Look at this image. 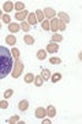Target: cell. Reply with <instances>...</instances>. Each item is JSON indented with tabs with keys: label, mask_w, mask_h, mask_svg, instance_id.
<instances>
[{
	"label": "cell",
	"mask_w": 82,
	"mask_h": 124,
	"mask_svg": "<svg viewBox=\"0 0 82 124\" xmlns=\"http://www.w3.org/2000/svg\"><path fill=\"white\" fill-rule=\"evenodd\" d=\"M14 66V61H13V55L11 51L0 46V79L7 77L8 73H11Z\"/></svg>",
	"instance_id": "6da1fadb"
},
{
	"label": "cell",
	"mask_w": 82,
	"mask_h": 124,
	"mask_svg": "<svg viewBox=\"0 0 82 124\" xmlns=\"http://www.w3.org/2000/svg\"><path fill=\"white\" fill-rule=\"evenodd\" d=\"M23 68H25L23 62H21L19 59H17V61H15V63H14V66H13V77H14V79H18V77L22 75Z\"/></svg>",
	"instance_id": "7a4b0ae2"
},
{
	"label": "cell",
	"mask_w": 82,
	"mask_h": 124,
	"mask_svg": "<svg viewBox=\"0 0 82 124\" xmlns=\"http://www.w3.org/2000/svg\"><path fill=\"white\" fill-rule=\"evenodd\" d=\"M49 31H52L53 33L57 32V18H52L49 21Z\"/></svg>",
	"instance_id": "3957f363"
},
{
	"label": "cell",
	"mask_w": 82,
	"mask_h": 124,
	"mask_svg": "<svg viewBox=\"0 0 82 124\" xmlns=\"http://www.w3.org/2000/svg\"><path fill=\"white\" fill-rule=\"evenodd\" d=\"M45 116H47V109H44V108H37V109H36V117L44 119Z\"/></svg>",
	"instance_id": "277c9868"
},
{
	"label": "cell",
	"mask_w": 82,
	"mask_h": 124,
	"mask_svg": "<svg viewBox=\"0 0 82 124\" xmlns=\"http://www.w3.org/2000/svg\"><path fill=\"white\" fill-rule=\"evenodd\" d=\"M27 23L29 25H33V26L37 23V18H36L34 13H29V15H27Z\"/></svg>",
	"instance_id": "5b68a950"
},
{
	"label": "cell",
	"mask_w": 82,
	"mask_h": 124,
	"mask_svg": "<svg viewBox=\"0 0 82 124\" xmlns=\"http://www.w3.org/2000/svg\"><path fill=\"white\" fill-rule=\"evenodd\" d=\"M27 15H29V13H27L26 10H23V11H19V13L15 14V18H17L18 21H22V22H23V19H25Z\"/></svg>",
	"instance_id": "8992f818"
},
{
	"label": "cell",
	"mask_w": 82,
	"mask_h": 124,
	"mask_svg": "<svg viewBox=\"0 0 82 124\" xmlns=\"http://www.w3.org/2000/svg\"><path fill=\"white\" fill-rule=\"evenodd\" d=\"M56 51H59V46L56 43H51L47 46V53H56Z\"/></svg>",
	"instance_id": "52a82bcc"
},
{
	"label": "cell",
	"mask_w": 82,
	"mask_h": 124,
	"mask_svg": "<svg viewBox=\"0 0 82 124\" xmlns=\"http://www.w3.org/2000/svg\"><path fill=\"white\" fill-rule=\"evenodd\" d=\"M43 13H44V15H45L47 18H53V17H55V10L51 8V7H47Z\"/></svg>",
	"instance_id": "ba28073f"
},
{
	"label": "cell",
	"mask_w": 82,
	"mask_h": 124,
	"mask_svg": "<svg viewBox=\"0 0 82 124\" xmlns=\"http://www.w3.org/2000/svg\"><path fill=\"white\" fill-rule=\"evenodd\" d=\"M57 15H59V19H60V21H63V22H64L66 25H67V23L70 22V17H69V14H66V13H63V11H62V13H59Z\"/></svg>",
	"instance_id": "9c48e42d"
},
{
	"label": "cell",
	"mask_w": 82,
	"mask_h": 124,
	"mask_svg": "<svg viewBox=\"0 0 82 124\" xmlns=\"http://www.w3.org/2000/svg\"><path fill=\"white\" fill-rule=\"evenodd\" d=\"M19 29H21V28H19V25H18V23H15V22L8 23V31L11 32V33H17Z\"/></svg>",
	"instance_id": "30bf717a"
},
{
	"label": "cell",
	"mask_w": 82,
	"mask_h": 124,
	"mask_svg": "<svg viewBox=\"0 0 82 124\" xmlns=\"http://www.w3.org/2000/svg\"><path fill=\"white\" fill-rule=\"evenodd\" d=\"M47 116L48 117H55L56 116V109H55V106H48L47 108Z\"/></svg>",
	"instance_id": "8fae6325"
},
{
	"label": "cell",
	"mask_w": 82,
	"mask_h": 124,
	"mask_svg": "<svg viewBox=\"0 0 82 124\" xmlns=\"http://www.w3.org/2000/svg\"><path fill=\"white\" fill-rule=\"evenodd\" d=\"M19 110H22V112H25V110H27V108H29V102L26 101V99H22L21 102H19Z\"/></svg>",
	"instance_id": "7c38bea8"
},
{
	"label": "cell",
	"mask_w": 82,
	"mask_h": 124,
	"mask_svg": "<svg viewBox=\"0 0 82 124\" xmlns=\"http://www.w3.org/2000/svg\"><path fill=\"white\" fill-rule=\"evenodd\" d=\"M13 8H14V3L13 1H6L4 4H3V10H4L6 13H10Z\"/></svg>",
	"instance_id": "4fadbf2b"
},
{
	"label": "cell",
	"mask_w": 82,
	"mask_h": 124,
	"mask_svg": "<svg viewBox=\"0 0 82 124\" xmlns=\"http://www.w3.org/2000/svg\"><path fill=\"white\" fill-rule=\"evenodd\" d=\"M23 40H25V43L27 46H33L34 44V39H33V36H30V35H26L25 37H23Z\"/></svg>",
	"instance_id": "5bb4252c"
},
{
	"label": "cell",
	"mask_w": 82,
	"mask_h": 124,
	"mask_svg": "<svg viewBox=\"0 0 82 124\" xmlns=\"http://www.w3.org/2000/svg\"><path fill=\"white\" fill-rule=\"evenodd\" d=\"M62 40H63V36L62 35H59V33H53V35H52V41H53V43H60Z\"/></svg>",
	"instance_id": "9a60e30c"
},
{
	"label": "cell",
	"mask_w": 82,
	"mask_h": 124,
	"mask_svg": "<svg viewBox=\"0 0 82 124\" xmlns=\"http://www.w3.org/2000/svg\"><path fill=\"white\" fill-rule=\"evenodd\" d=\"M36 18H37V22H43L44 21V13H43V10H37V11H36Z\"/></svg>",
	"instance_id": "2e32d148"
},
{
	"label": "cell",
	"mask_w": 82,
	"mask_h": 124,
	"mask_svg": "<svg viewBox=\"0 0 82 124\" xmlns=\"http://www.w3.org/2000/svg\"><path fill=\"white\" fill-rule=\"evenodd\" d=\"M6 41H7V44H10V46H14L15 43H17V39L14 37L13 35H8L7 37H6Z\"/></svg>",
	"instance_id": "e0dca14e"
},
{
	"label": "cell",
	"mask_w": 82,
	"mask_h": 124,
	"mask_svg": "<svg viewBox=\"0 0 82 124\" xmlns=\"http://www.w3.org/2000/svg\"><path fill=\"white\" fill-rule=\"evenodd\" d=\"M41 77H43L44 81H47V80H49V77H51V72L48 70V69H44L43 73H41Z\"/></svg>",
	"instance_id": "ac0fdd59"
},
{
	"label": "cell",
	"mask_w": 82,
	"mask_h": 124,
	"mask_svg": "<svg viewBox=\"0 0 82 124\" xmlns=\"http://www.w3.org/2000/svg\"><path fill=\"white\" fill-rule=\"evenodd\" d=\"M14 8L18 10V13H19V11H23V10H25V4H23L22 1H18V3L14 4Z\"/></svg>",
	"instance_id": "d6986e66"
},
{
	"label": "cell",
	"mask_w": 82,
	"mask_h": 124,
	"mask_svg": "<svg viewBox=\"0 0 82 124\" xmlns=\"http://www.w3.org/2000/svg\"><path fill=\"white\" fill-rule=\"evenodd\" d=\"M49 79L52 80V83H56V81H59V80L62 79V73H53Z\"/></svg>",
	"instance_id": "ffe728a7"
},
{
	"label": "cell",
	"mask_w": 82,
	"mask_h": 124,
	"mask_svg": "<svg viewBox=\"0 0 82 124\" xmlns=\"http://www.w3.org/2000/svg\"><path fill=\"white\" fill-rule=\"evenodd\" d=\"M23 80H25V83H33L34 76H33V73H27V75L23 77Z\"/></svg>",
	"instance_id": "44dd1931"
},
{
	"label": "cell",
	"mask_w": 82,
	"mask_h": 124,
	"mask_svg": "<svg viewBox=\"0 0 82 124\" xmlns=\"http://www.w3.org/2000/svg\"><path fill=\"white\" fill-rule=\"evenodd\" d=\"M37 58L38 59H45L47 58V51H44V50H40V51H37Z\"/></svg>",
	"instance_id": "7402d4cb"
},
{
	"label": "cell",
	"mask_w": 82,
	"mask_h": 124,
	"mask_svg": "<svg viewBox=\"0 0 82 124\" xmlns=\"http://www.w3.org/2000/svg\"><path fill=\"white\" fill-rule=\"evenodd\" d=\"M43 77H41V76H36L34 77V85H37V87H41V85H43Z\"/></svg>",
	"instance_id": "603a6c76"
},
{
	"label": "cell",
	"mask_w": 82,
	"mask_h": 124,
	"mask_svg": "<svg viewBox=\"0 0 82 124\" xmlns=\"http://www.w3.org/2000/svg\"><path fill=\"white\" fill-rule=\"evenodd\" d=\"M57 31H66V23L60 19H57Z\"/></svg>",
	"instance_id": "cb8c5ba5"
},
{
	"label": "cell",
	"mask_w": 82,
	"mask_h": 124,
	"mask_svg": "<svg viewBox=\"0 0 82 124\" xmlns=\"http://www.w3.org/2000/svg\"><path fill=\"white\" fill-rule=\"evenodd\" d=\"M11 55H13V58H15V61L19 59V50H18V48H13V50H11Z\"/></svg>",
	"instance_id": "d4e9b609"
},
{
	"label": "cell",
	"mask_w": 82,
	"mask_h": 124,
	"mask_svg": "<svg viewBox=\"0 0 82 124\" xmlns=\"http://www.w3.org/2000/svg\"><path fill=\"white\" fill-rule=\"evenodd\" d=\"M19 28H21L22 31H25V32L30 31V25H29L27 22H22V25H19Z\"/></svg>",
	"instance_id": "484cf974"
},
{
	"label": "cell",
	"mask_w": 82,
	"mask_h": 124,
	"mask_svg": "<svg viewBox=\"0 0 82 124\" xmlns=\"http://www.w3.org/2000/svg\"><path fill=\"white\" fill-rule=\"evenodd\" d=\"M19 121V117L18 116H13V117H10L8 120H7V123H10V124H15V123H18Z\"/></svg>",
	"instance_id": "4316f807"
},
{
	"label": "cell",
	"mask_w": 82,
	"mask_h": 124,
	"mask_svg": "<svg viewBox=\"0 0 82 124\" xmlns=\"http://www.w3.org/2000/svg\"><path fill=\"white\" fill-rule=\"evenodd\" d=\"M13 94H14V91H13L11 88L6 90V91H4V98H6V99H8V98H11V97H13Z\"/></svg>",
	"instance_id": "83f0119b"
},
{
	"label": "cell",
	"mask_w": 82,
	"mask_h": 124,
	"mask_svg": "<svg viewBox=\"0 0 82 124\" xmlns=\"http://www.w3.org/2000/svg\"><path fill=\"white\" fill-rule=\"evenodd\" d=\"M49 62H51L52 65H59V63L62 62V59H60V58H55V57H53V58L49 59Z\"/></svg>",
	"instance_id": "f1b7e54d"
},
{
	"label": "cell",
	"mask_w": 82,
	"mask_h": 124,
	"mask_svg": "<svg viewBox=\"0 0 82 124\" xmlns=\"http://www.w3.org/2000/svg\"><path fill=\"white\" fill-rule=\"evenodd\" d=\"M3 22H4V23H11V17H10L8 14L3 15Z\"/></svg>",
	"instance_id": "f546056e"
},
{
	"label": "cell",
	"mask_w": 82,
	"mask_h": 124,
	"mask_svg": "<svg viewBox=\"0 0 82 124\" xmlns=\"http://www.w3.org/2000/svg\"><path fill=\"white\" fill-rule=\"evenodd\" d=\"M43 29L44 31H49V21H43Z\"/></svg>",
	"instance_id": "4dcf8cb0"
},
{
	"label": "cell",
	"mask_w": 82,
	"mask_h": 124,
	"mask_svg": "<svg viewBox=\"0 0 82 124\" xmlns=\"http://www.w3.org/2000/svg\"><path fill=\"white\" fill-rule=\"evenodd\" d=\"M0 108H1V109H7V108H8V102L7 101H0Z\"/></svg>",
	"instance_id": "1f68e13d"
},
{
	"label": "cell",
	"mask_w": 82,
	"mask_h": 124,
	"mask_svg": "<svg viewBox=\"0 0 82 124\" xmlns=\"http://www.w3.org/2000/svg\"><path fill=\"white\" fill-rule=\"evenodd\" d=\"M41 120H43V124H51V120H49V119H45V120L41 119Z\"/></svg>",
	"instance_id": "d6a6232c"
},
{
	"label": "cell",
	"mask_w": 82,
	"mask_h": 124,
	"mask_svg": "<svg viewBox=\"0 0 82 124\" xmlns=\"http://www.w3.org/2000/svg\"><path fill=\"white\" fill-rule=\"evenodd\" d=\"M0 18H3V11L0 10Z\"/></svg>",
	"instance_id": "836d02e7"
},
{
	"label": "cell",
	"mask_w": 82,
	"mask_h": 124,
	"mask_svg": "<svg viewBox=\"0 0 82 124\" xmlns=\"http://www.w3.org/2000/svg\"><path fill=\"white\" fill-rule=\"evenodd\" d=\"M0 29H1V22H0Z\"/></svg>",
	"instance_id": "e575fe53"
}]
</instances>
